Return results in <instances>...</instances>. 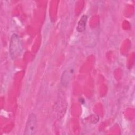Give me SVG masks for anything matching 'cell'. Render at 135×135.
<instances>
[{
	"mask_svg": "<svg viewBox=\"0 0 135 135\" xmlns=\"http://www.w3.org/2000/svg\"><path fill=\"white\" fill-rule=\"evenodd\" d=\"M22 53V45L20 37L16 34H13L10 40L9 53L12 60L17 58Z\"/></svg>",
	"mask_w": 135,
	"mask_h": 135,
	"instance_id": "6da1fadb",
	"label": "cell"
},
{
	"mask_svg": "<svg viewBox=\"0 0 135 135\" xmlns=\"http://www.w3.org/2000/svg\"><path fill=\"white\" fill-rule=\"evenodd\" d=\"M37 128V119L34 113H31L28 117L25 128L24 135H33L35 133Z\"/></svg>",
	"mask_w": 135,
	"mask_h": 135,
	"instance_id": "7a4b0ae2",
	"label": "cell"
},
{
	"mask_svg": "<svg viewBox=\"0 0 135 135\" xmlns=\"http://www.w3.org/2000/svg\"><path fill=\"white\" fill-rule=\"evenodd\" d=\"M74 73L73 68L70 67L65 69L61 77V83L64 86H67L71 82Z\"/></svg>",
	"mask_w": 135,
	"mask_h": 135,
	"instance_id": "3957f363",
	"label": "cell"
},
{
	"mask_svg": "<svg viewBox=\"0 0 135 135\" xmlns=\"http://www.w3.org/2000/svg\"><path fill=\"white\" fill-rule=\"evenodd\" d=\"M87 20H88L87 15L84 14L81 16L79 21L78 23V25L76 26V30L78 32L81 33L85 30L86 27Z\"/></svg>",
	"mask_w": 135,
	"mask_h": 135,
	"instance_id": "277c9868",
	"label": "cell"
}]
</instances>
